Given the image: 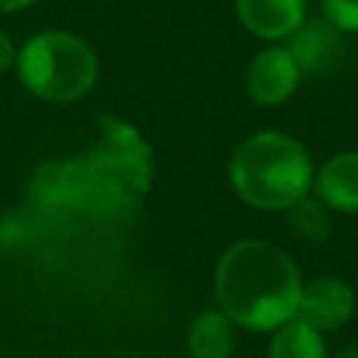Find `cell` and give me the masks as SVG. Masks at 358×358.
Listing matches in <instances>:
<instances>
[{
	"label": "cell",
	"instance_id": "obj_12",
	"mask_svg": "<svg viewBox=\"0 0 358 358\" xmlns=\"http://www.w3.org/2000/svg\"><path fill=\"white\" fill-rule=\"evenodd\" d=\"M285 213H288L291 229H294L302 241H308V243H324V241L330 238V229H333V224H330V210H327L313 193L305 196L302 201H296L294 207H288Z\"/></svg>",
	"mask_w": 358,
	"mask_h": 358
},
{
	"label": "cell",
	"instance_id": "obj_8",
	"mask_svg": "<svg viewBox=\"0 0 358 358\" xmlns=\"http://www.w3.org/2000/svg\"><path fill=\"white\" fill-rule=\"evenodd\" d=\"M310 193L330 210L341 215L358 213V151H338L313 173Z\"/></svg>",
	"mask_w": 358,
	"mask_h": 358
},
{
	"label": "cell",
	"instance_id": "obj_14",
	"mask_svg": "<svg viewBox=\"0 0 358 358\" xmlns=\"http://www.w3.org/2000/svg\"><path fill=\"white\" fill-rule=\"evenodd\" d=\"M14 59H17L14 42L8 39V34H6V31H0V73H3V70H8V67L14 64Z\"/></svg>",
	"mask_w": 358,
	"mask_h": 358
},
{
	"label": "cell",
	"instance_id": "obj_4",
	"mask_svg": "<svg viewBox=\"0 0 358 358\" xmlns=\"http://www.w3.org/2000/svg\"><path fill=\"white\" fill-rule=\"evenodd\" d=\"M17 76L28 92L45 101H76L98 78L92 48L67 31H42L31 36L14 59Z\"/></svg>",
	"mask_w": 358,
	"mask_h": 358
},
{
	"label": "cell",
	"instance_id": "obj_16",
	"mask_svg": "<svg viewBox=\"0 0 358 358\" xmlns=\"http://www.w3.org/2000/svg\"><path fill=\"white\" fill-rule=\"evenodd\" d=\"M333 358H358V341L355 344H347V347H341Z\"/></svg>",
	"mask_w": 358,
	"mask_h": 358
},
{
	"label": "cell",
	"instance_id": "obj_5",
	"mask_svg": "<svg viewBox=\"0 0 358 358\" xmlns=\"http://www.w3.org/2000/svg\"><path fill=\"white\" fill-rule=\"evenodd\" d=\"M355 305L358 302L350 282L338 277H313L310 282H302L296 319L319 333H333L355 316Z\"/></svg>",
	"mask_w": 358,
	"mask_h": 358
},
{
	"label": "cell",
	"instance_id": "obj_3",
	"mask_svg": "<svg viewBox=\"0 0 358 358\" xmlns=\"http://www.w3.org/2000/svg\"><path fill=\"white\" fill-rule=\"evenodd\" d=\"M313 159L308 148L282 131H257L246 137L229 162L235 193L257 210H288L313 187Z\"/></svg>",
	"mask_w": 358,
	"mask_h": 358
},
{
	"label": "cell",
	"instance_id": "obj_13",
	"mask_svg": "<svg viewBox=\"0 0 358 358\" xmlns=\"http://www.w3.org/2000/svg\"><path fill=\"white\" fill-rule=\"evenodd\" d=\"M322 17L341 34H358V0H322Z\"/></svg>",
	"mask_w": 358,
	"mask_h": 358
},
{
	"label": "cell",
	"instance_id": "obj_10",
	"mask_svg": "<svg viewBox=\"0 0 358 358\" xmlns=\"http://www.w3.org/2000/svg\"><path fill=\"white\" fill-rule=\"evenodd\" d=\"M190 352L193 358H229L235 350L232 319L221 308L201 310L190 322Z\"/></svg>",
	"mask_w": 358,
	"mask_h": 358
},
{
	"label": "cell",
	"instance_id": "obj_7",
	"mask_svg": "<svg viewBox=\"0 0 358 358\" xmlns=\"http://www.w3.org/2000/svg\"><path fill=\"white\" fill-rule=\"evenodd\" d=\"M235 14L249 34L280 42L308 20V0H235Z\"/></svg>",
	"mask_w": 358,
	"mask_h": 358
},
{
	"label": "cell",
	"instance_id": "obj_11",
	"mask_svg": "<svg viewBox=\"0 0 358 358\" xmlns=\"http://www.w3.org/2000/svg\"><path fill=\"white\" fill-rule=\"evenodd\" d=\"M268 358H327V344L319 330L299 319H291L288 324L274 330Z\"/></svg>",
	"mask_w": 358,
	"mask_h": 358
},
{
	"label": "cell",
	"instance_id": "obj_9",
	"mask_svg": "<svg viewBox=\"0 0 358 358\" xmlns=\"http://www.w3.org/2000/svg\"><path fill=\"white\" fill-rule=\"evenodd\" d=\"M344 36L336 25H330L324 17L322 20H305L285 42L291 56L296 59L302 76L305 73H322L333 67L341 53H344Z\"/></svg>",
	"mask_w": 358,
	"mask_h": 358
},
{
	"label": "cell",
	"instance_id": "obj_15",
	"mask_svg": "<svg viewBox=\"0 0 358 358\" xmlns=\"http://www.w3.org/2000/svg\"><path fill=\"white\" fill-rule=\"evenodd\" d=\"M31 3H36V0H0V11H20Z\"/></svg>",
	"mask_w": 358,
	"mask_h": 358
},
{
	"label": "cell",
	"instance_id": "obj_6",
	"mask_svg": "<svg viewBox=\"0 0 358 358\" xmlns=\"http://www.w3.org/2000/svg\"><path fill=\"white\" fill-rule=\"evenodd\" d=\"M299 78H302V70L291 56V50L285 45H271L252 59L246 70V90L255 103L280 106L296 92Z\"/></svg>",
	"mask_w": 358,
	"mask_h": 358
},
{
	"label": "cell",
	"instance_id": "obj_2",
	"mask_svg": "<svg viewBox=\"0 0 358 358\" xmlns=\"http://www.w3.org/2000/svg\"><path fill=\"white\" fill-rule=\"evenodd\" d=\"M302 277L296 263L280 246L246 238L232 243L215 266L218 308L255 333H274L296 319Z\"/></svg>",
	"mask_w": 358,
	"mask_h": 358
},
{
	"label": "cell",
	"instance_id": "obj_1",
	"mask_svg": "<svg viewBox=\"0 0 358 358\" xmlns=\"http://www.w3.org/2000/svg\"><path fill=\"white\" fill-rule=\"evenodd\" d=\"M151 145L120 117H101V143L81 157L45 162L31 179V199L42 210L129 215L151 187Z\"/></svg>",
	"mask_w": 358,
	"mask_h": 358
}]
</instances>
